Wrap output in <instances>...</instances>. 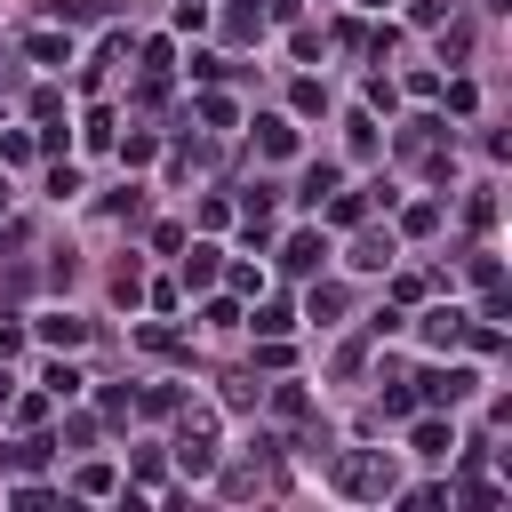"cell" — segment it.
<instances>
[{
	"mask_svg": "<svg viewBox=\"0 0 512 512\" xmlns=\"http://www.w3.org/2000/svg\"><path fill=\"white\" fill-rule=\"evenodd\" d=\"M464 232H472V240H488V232H496V192H488V184L464 200Z\"/></svg>",
	"mask_w": 512,
	"mask_h": 512,
	"instance_id": "44dd1931",
	"label": "cell"
},
{
	"mask_svg": "<svg viewBox=\"0 0 512 512\" xmlns=\"http://www.w3.org/2000/svg\"><path fill=\"white\" fill-rule=\"evenodd\" d=\"M416 336H424L432 352H448V344L464 336V312H456V304H424V320H416Z\"/></svg>",
	"mask_w": 512,
	"mask_h": 512,
	"instance_id": "8992f818",
	"label": "cell"
},
{
	"mask_svg": "<svg viewBox=\"0 0 512 512\" xmlns=\"http://www.w3.org/2000/svg\"><path fill=\"white\" fill-rule=\"evenodd\" d=\"M256 152H264V160H296V128H288L280 112H264V120H256Z\"/></svg>",
	"mask_w": 512,
	"mask_h": 512,
	"instance_id": "8fae6325",
	"label": "cell"
},
{
	"mask_svg": "<svg viewBox=\"0 0 512 512\" xmlns=\"http://www.w3.org/2000/svg\"><path fill=\"white\" fill-rule=\"evenodd\" d=\"M256 8H264L272 24H288V16H296V0H256Z\"/></svg>",
	"mask_w": 512,
	"mask_h": 512,
	"instance_id": "7dc6e473",
	"label": "cell"
},
{
	"mask_svg": "<svg viewBox=\"0 0 512 512\" xmlns=\"http://www.w3.org/2000/svg\"><path fill=\"white\" fill-rule=\"evenodd\" d=\"M32 120H64V88H32Z\"/></svg>",
	"mask_w": 512,
	"mask_h": 512,
	"instance_id": "b9f144b4",
	"label": "cell"
},
{
	"mask_svg": "<svg viewBox=\"0 0 512 512\" xmlns=\"http://www.w3.org/2000/svg\"><path fill=\"white\" fill-rule=\"evenodd\" d=\"M112 216H120V224H144V192H136V184H128V192H112Z\"/></svg>",
	"mask_w": 512,
	"mask_h": 512,
	"instance_id": "7bdbcfd3",
	"label": "cell"
},
{
	"mask_svg": "<svg viewBox=\"0 0 512 512\" xmlns=\"http://www.w3.org/2000/svg\"><path fill=\"white\" fill-rule=\"evenodd\" d=\"M416 384V408H456V400H472V368H424V376H408Z\"/></svg>",
	"mask_w": 512,
	"mask_h": 512,
	"instance_id": "3957f363",
	"label": "cell"
},
{
	"mask_svg": "<svg viewBox=\"0 0 512 512\" xmlns=\"http://www.w3.org/2000/svg\"><path fill=\"white\" fill-rule=\"evenodd\" d=\"M104 416H112V424L136 416V392H128V384H104Z\"/></svg>",
	"mask_w": 512,
	"mask_h": 512,
	"instance_id": "ee69618b",
	"label": "cell"
},
{
	"mask_svg": "<svg viewBox=\"0 0 512 512\" xmlns=\"http://www.w3.org/2000/svg\"><path fill=\"white\" fill-rule=\"evenodd\" d=\"M32 336H40L48 352H72V344H88V320H72V312H48V320H32Z\"/></svg>",
	"mask_w": 512,
	"mask_h": 512,
	"instance_id": "30bf717a",
	"label": "cell"
},
{
	"mask_svg": "<svg viewBox=\"0 0 512 512\" xmlns=\"http://www.w3.org/2000/svg\"><path fill=\"white\" fill-rule=\"evenodd\" d=\"M464 272H472L480 288H496V280H504V264H496V248H472V264H464Z\"/></svg>",
	"mask_w": 512,
	"mask_h": 512,
	"instance_id": "74e56055",
	"label": "cell"
},
{
	"mask_svg": "<svg viewBox=\"0 0 512 512\" xmlns=\"http://www.w3.org/2000/svg\"><path fill=\"white\" fill-rule=\"evenodd\" d=\"M240 320H248L240 296H208V304H200V328H240Z\"/></svg>",
	"mask_w": 512,
	"mask_h": 512,
	"instance_id": "83f0119b",
	"label": "cell"
},
{
	"mask_svg": "<svg viewBox=\"0 0 512 512\" xmlns=\"http://www.w3.org/2000/svg\"><path fill=\"white\" fill-rule=\"evenodd\" d=\"M128 472H136V480H144L152 496H176V488L160 480V448H136V456H128Z\"/></svg>",
	"mask_w": 512,
	"mask_h": 512,
	"instance_id": "f546056e",
	"label": "cell"
},
{
	"mask_svg": "<svg viewBox=\"0 0 512 512\" xmlns=\"http://www.w3.org/2000/svg\"><path fill=\"white\" fill-rule=\"evenodd\" d=\"M320 256H328V240H320V232H296V240L280 248V272H296V280H312V272H320Z\"/></svg>",
	"mask_w": 512,
	"mask_h": 512,
	"instance_id": "ba28073f",
	"label": "cell"
},
{
	"mask_svg": "<svg viewBox=\"0 0 512 512\" xmlns=\"http://www.w3.org/2000/svg\"><path fill=\"white\" fill-rule=\"evenodd\" d=\"M88 440H96V416H80V408H72V416H64V432H56V448H88Z\"/></svg>",
	"mask_w": 512,
	"mask_h": 512,
	"instance_id": "e575fe53",
	"label": "cell"
},
{
	"mask_svg": "<svg viewBox=\"0 0 512 512\" xmlns=\"http://www.w3.org/2000/svg\"><path fill=\"white\" fill-rule=\"evenodd\" d=\"M264 408H272L280 424H304V416H312V400H304V384H264Z\"/></svg>",
	"mask_w": 512,
	"mask_h": 512,
	"instance_id": "9a60e30c",
	"label": "cell"
},
{
	"mask_svg": "<svg viewBox=\"0 0 512 512\" xmlns=\"http://www.w3.org/2000/svg\"><path fill=\"white\" fill-rule=\"evenodd\" d=\"M72 488H80V496H120V472H112V464H80Z\"/></svg>",
	"mask_w": 512,
	"mask_h": 512,
	"instance_id": "4316f807",
	"label": "cell"
},
{
	"mask_svg": "<svg viewBox=\"0 0 512 512\" xmlns=\"http://www.w3.org/2000/svg\"><path fill=\"white\" fill-rule=\"evenodd\" d=\"M56 8V24H104V16H120V0H48Z\"/></svg>",
	"mask_w": 512,
	"mask_h": 512,
	"instance_id": "ffe728a7",
	"label": "cell"
},
{
	"mask_svg": "<svg viewBox=\"0 0 512 512\" xmlns=\"http://www.w3.org/2000/svg\"><path fill=\"white\" fill-rule=\"evenodd\" d=\"M136 56H144V72H168V64H176V40H168V32H152Z\"/></svg>",
	"mask_w": 512,
	"mask_h": 512,
	"instance_id": "d6a6232c",
	"label": "cell"
},
{
	"mask_svg": "<svg viewBox=\"0 0 512 512\" xmlns=\"http://www.w3.org/2000/svg\"><path fill=\"white\" fill-rule=\"evenodd\" d=\"M112 296H120V304H144V272L120 264V272H112Z\"/></svg>",
	"mask_w": 512,
	"mask_h": 512,
	"instance_id": "f35d334b",
	"label": "cell"
},
{
	"mask_svg": "<svg viewBox=\"0 0 512 512\" xmlns=\"http://www.w3.org/2000/svg\"><path fill=\"white\" fill-rule=\"evenodd\" d=\"M256 488H264L256 464H232V472H224V496H256Z\"/></svg>",
	"mask_w": 512,
	"mask_h": 512,
	"instance_id": "60d3db41",
	"label": "cell"
},
{
	"mask_svg": "<svg viewBox=\"0 0 512 512\" xmlns=\"http://www.w3.org/2000/svg\"><path fill=\"white\" fill-rule=\"evenodd\" d=\"M152 152H160V136H152V128H128V136H120V160H128V168H144Z\"/></svg>",
	"mask_w": 512,
	"mask_h": 512,
	"instance_id": "4dcf8cb0",
	"label": "cell"
},
{
	"mask_svg": "<svg viewBox=\"0 0 512 512\" xmlns=\"http://www.w3.org/2000/svg\"><path fill=\"white\" fill-rule=\"evenodd\" d=\"M0 216H8V176H0Z\"/></svg>",
	"mask_w": 512,
	"mask_h": 512,
	"instance_id": "681fc988",
	"label": "cell"
},
{
	"mask_svg": "<svg viewBox=\"0 0 512 512\" xmlns=\"http://www.w3.org/2000/svg\"><path fill=\"white\" fill-rule=\"evenodd\" d=\"M360 8H384V0H360Z\"/></svg>",
	"mask_w": 512,
	"mask_h": 512,
	"instance_id": "f907efd6",
	"label": "cell"
},
{
	"mask_svg": "<svg viewBox=\"0 0 512 512\" xmlns=\"http://www.w3.org/2000/svg\"><path fill=\"white\" fill-rule=\"evenodd\" d=\"M408 424H416V432H408V440H416V456H448V448H456V432L440 424V408H432V416H408Z\"/></svg>",
	"mask_w": 512,
	"mask_h": 512,
	"instance_id": "2e32d148",
	"label": "cell"
},
{
	"mask_svg": "<svg viewBox=\"0 0 512 512\" xmlns=\"http://www.w3.org/2000/svg\"><path fill=\"white\" fill-rule=\"evenodd\" d=\"M240 328H256V336H288V328H296V312H288V304L272 296V304H256V312H248Z\"/></svg>",
	"mask_w": 512,
	"mask_h": 512,
	"instance_id": "7402d4cb",
	"label": "cell"
},
{
	"mask_svg": "<svg viewBox=\"0 0 512 512\" xmlns=\"http://www.w3.org/2000/svg\"><path fill=\"white\" fill-rule=\"evenodd\" d=\"M264 24H272V16H264L256 0H232V8H224V32H232V40H264Z\"/></svg>",
	"mask_w": 512,
	"mask_h": 512,
	"instance_id": "e0dca14e",
	"label": "cell"
},
{
	"mask_svg": "<svg viewBox=\"0 0 512 512\" xmlns=\"http://www.w3.org/2000/svg\"><path fill=\"white\" fill-rule=\"evenodd\" d=\"M8 392H16V376H8V360H0V400H8Z\"/></svg>",
	"mask_w": 512,
	"mask_h": 512,
	"instance_id": "c3c4849f",
	"label": "cell"
},
{
	"mask_svg": "<svg viewBox=\"0 0 512 512\" xmlns=\"http://www.w3.org/2000/svg\"><path fill=\"white\" fill-rule=\"evenodd\" d=\"M24 56L48 64V72H64V64H72V32H64V24H40V32L24 40Z\"/></svg>",
	"mask_w": 512,
	"mask_h": 512,
	"instance_id": "5b68a950",
	"label": "cell"
},
{
	"mask_svg": "<svg viewBox=\"0 0 512 512\" xmlns=\"http://www.w3.org/2000/svg\"><path fill=\"white\" fill-rule=\"evenodd\" d=\"M432 32H440V64H464V56H472V24H464V16H440Z\"/></svg>",
	"mask_w": 512,
	"mask_h": 512,
	"instance_id": "ac0fdd59",
	"label": "cell"
},
{
	"mask_svg": "<svg viewBox=\"0 0 512 512\" xmlns=\"http://www.w3.org/2000/svg\"><path fill=\"white\" fill-rule=\"evenodd\" d=\"M80 384H88V376H80L72 360H48V376H40V392H48V400H72Z\"/></svg>",
	"mask_w": 512,
	"mask_h": 512,
	"instance_id": "484cf974",
	"label": "cell"
},
{
	"mask_svg": "<svg viewBox=\"0 0 512 512\" xmlns=\"http://www.w3.org/2000/svg\"><path fill=\"white\" fill-rule=\"evenodd\" d=\"M136 408H144V416H176V408H184V392H176V384H144V392H136Z\"/></svg>",
	"mask_w": 512,
	"mask_h": 512,
	"instance_id": "f1b7e54d",
	"label": "cell"
},
{
	"mask_svg": "<svg viewBox=\"0 0 512 512\" xmlns=\"http://www.w3.org/2000/svg\"><path fill=\"white\" fill-rule=\"evenodd\" d=\"M16 352H24V320H8V312H0V360H16Z\"/></svg>",
	"mask_w": 512,
	"mask_h": 512,
	"instance_id": "bcb514c9",
	"label": "cell"
},
{
	"mask_svg": "<svg viewBox=\"0 0 512 512\" xmlns=\"http://www.w3.org/2000/svg\"><path fill=\"white\" fill-rule=\"evenodd\" d=\"M392 256H400V232H360L352 240V264L360 272H392Z\"/></svg>",
	"mask_w": 512,
	"mask_h": 512,
	"instance_id": "9c48e42d",
	"label": "cell"
},
{
	"mask_svg": "<svg viewBox=\"0 0 512 512\" xmlns=\"http://www.w3.org/2000/svg\"><path fill=\"white\" fill-rule=\"evenodd\" d=\"M304 312H312V320H344V312H352V296H344L336 280H312V296H304Z\"/></svg>",
	"mask_w": 512,
	"mask_h": 512,
	"instance_id": "d6986e66",
	"label": "cell"
},
{
	"mask_svg": "<svg viewBox=\"0 0 512 512\" xmlns=\"http://www.w3.org/2000/svg\"><path fill=\"white\" fill-rule=\"evenodd\" d=\"M288 104H296V112H328V88H320V80H296Z\"/></svg>",
	"mask_w": 512,
	"mask_h": 512,
	"instance_id": "8d00e7d4",
	"label": "cell"
},
{
	"mask_svg": "<svg viewBox=\"0 0 512 512\" xmlns=\"http://www.w3.org/2000/svg\"><path fill=\"white\" fill-rule=\"evenodd\" d=\"M320 208H328V224H360V216H368V192H344V184H336Z\"/></svg>",
	"mask_w": 512,
	"mask_h": 512,
	"instance_id": "cb8c5ba5",
	"label": "cell"
},
{
	"mask_svg": "<svg viewBox=\"0 0 512 512\" xmlns=\"http://www.w3.org/2000/svg\"><path fill=\"white\" fill-rule=\"evenodd\" d=\"M216 280H224V248H216V240H200V248L184 256V288H216Z\"/></svg>",
	"mask_w": 512,
	"mask_h": 512,
	"instance_id": "7c38bea8",
	"label": "cell"
},
{
	"mask_svg": "<svg viewBox=\"0 0 512 512\" xmlns=\"http://www.w3.org/2000/svg\"><path fill=\"white\" fill-rule=\"evenodd\" d=\"M224 280H232V296H256L264 288V272L256 264H232V256H224Z\"/></svg>",
	"mask_w": 512,
	"mask_h": 512,
	"instance_id": "ab89813d",
	"label": "cell"
},
{
	"mask_svg": "<svg viewBox=\"0 0 512 512\" xmlns=\"http://www.w3.org/2000/svg\"><path fill=\"white\" fill-rule=\"evenodd\" d=\"M192 112H200L208 128H232V120H240V104H232V96H216V88H200V96H192Z\"/></svg>",
	"mask_w": 512,
	"mask_h": 512,
	"instance_id": "603a6c76",
	"label": "cell"
},
{
	"mask_svg": "<svg viewBox=\"0 0 512 512\" xmlns=\"http://www.w3.org/2000/svg\"><path fill=\"white\" fill-rule=\"evenodd\" d=\"M440 144H448V120H440V112H416V120H400V136H392L400 160H424V152H440Z\"/></svg>",
	"mask_w": 512,
	"mask_h": 512,
	"instance_id": "277c9868",
	"label": "cell"
},
{
	"mask_svg": "<svg viewBox=\"0 0 512 512\" xmlns=\"http://www.w3.org/2000/svg\"><path fill=\"white\" fill-rule=\"evenodd\" d=\"M344 136H352V152L368 160V152H376V112H352V120H344Z\"/></svg>",
	"mask_w": 512,
	"mask_h": 512,
	"instance_id": "836d02e7",
	"label": "cell"
},
{
	"mask_svg": "<svg viewBox=\"0 0 512 512\" xmlns=\"http://www.w3.org/2000/svg\"><path fill=\"white\" fill-rule=\"evenodd\" d=\"M176 472L184 480H208L216 472V408H176Z\"/></svg>",
	"mask_w": 512,
	"mask_h": 512,
	"instance_id": "7a4b0ae2",
	"label": "cell"
},
{
	"mask_svg": "<svg viewBox=\"0 0 512 512\" xmlns=\"http://www.w3.org/2000/svg\"><path fill=\"white\" fill-rule=\"evenodd\" d=\"M80 136H88V152H104V144H112V112H88V128H80Z\"/></svg>",
	"mask_w": 512,
	"mask_h": 512,
	"instance_id": "f6af8a7d",
	"label": "cell"
},
{
	"mask_svg": "<svg viewBox=\"0 0 512 512\" xmlns=\"http://www.w3.org/2000/svg\"><path fill=\"white\" fill-rule=\"evenodd\" d=\"M400 232H408V240H432V232H440V200H416V208H400Z\"/></svg>",
	"mask_w": 512,
	"mask_h": 512,
	"instance_id": "d4e9b609",
	"label": "cell"
},
{
	"mask_svg": "<svg viewBox=\"0 0 512 512\" xmlns=\"http://www.w3.org/2000/svg\"><path fill=\"white\" fill-rule=\"evenodd\" d=\"M216 384H224V408H240V416H248V408L264 400V384H256V368H224Z\"/></svg>",
	"mask_w": 512,
	"mask_h": 512,
	"instance_id": "5bb4252c",
	"label": "cell"
},
{
	"mask_svg": "<svg viewBox=\"0 0 512 512\" xmlns=\"http://www.w3.org/2000/svg\"><path fill=\"white\" fill-rule=\"evenodd\" d=\"M48 456H56V440H48V432H40V424H32V432H24V440H8V448H0V464H8V472H40V464H48Z\"/></svg>",
	"mask_w": 512,
	"mask_h": 512,
	"instance_id": "52a82bcc",
	"label": "cell"
},
{
	"mask_svg": "<svg viewBox=\"0 0 512 512\" xmlns=\"http://www.w3.org/2000/svg\"><path fill=\"white\" fill-rule=\"evenodd\" d=\"M336 184H344V168H336V160H312V168H304V184H296V200H304V208H320Z\"/></svg>",
	"mask_w": 512,
	"mask_h": 512,
	"instance_id": "4fadbf2b",
	"label": "cell"
},
{
	"mask_svg": "<svg viewBox=\"0 0 512 512\" xmlns=\"http://www.w3.org/2000/svg\"><path fill=\"white\" fill-rule=\"evenodd\" d=\"M288 48H296V64H312L328 40H320V24H296V32H288Z\"/></svg>",
	"mask_w": 512,
	"mask_h": 512,
	"instance_id": "d590c367",
	"label": "cell"
},
{
	"mask_svg": "<svg viewBox=\"0 0 512 512\" xmlns=\"http://www.w3.org/2000/svg\"><path fill=\"white\" fill-rule=\"evenodd\" d=\"M328 472H336V488H344L352 504H384V496H400V464H392L384 448H344Z\"/></svg>",
	"mask_w": 512,
	"mask_h": 512,
	"instance_id": "6da1fadb",
	"label": "cell"
},
{
	"mask_svg": "<svg viewBox=\"0 0 512 512\" xmlns=\"http://www.w3.org/2000/svg\"><path fill=\"white\" fill-rule=\"evenodd\" d=\"M8 400H16V424H24V432H32V424H48V408H56L48 392H8Z\"/></svg>",
	"mask_w": 512,
	"mask_h": 512,
	"instance_id": "1f68e13d",
	"label": "cell"
}]
</instances>
